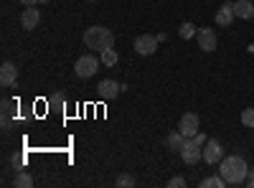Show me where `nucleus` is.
I'll return each instance as SVG.
<instances>
[{"instance_id":"f257e3e1","label":"nucleus","mask_w":254,"mask_h":188,"mask_svg":"<svg viewBox=\"0 0 254 188\" xmlns=\"http://www.w3.org/2000/svg\"><path fill=\"white\" fill-rule=\"evenodd\" d=\"M219 173L224 176L226 186H242V183H247L249 165H247V160L242 155H226L219 163Z\"/></svg>"},{"instance_id":"f03ea898","label":"nucleus","mask_w":254,"mask_h":188,"mask_svg":"<svg viewBox=\"0 0 254 188\" xmlns=\"http://www.w3.org/2000/svg\"><path fill=\"white\" fill-rule=\"evenodd\" d=\"M84 44L87 49H94V51H104V49H115V33L104 26H92L84 31Z\"/></svg>"},{"instance_id":"7ed1b4c3","label":"nucleus","mask_w":254,"mask_h":188,"mask_svg":"<svg viewBox=\"0 0 254 188\" xmlns=\"http://www.w3.org/2000/svg\"><path fill=\"white\" fill-rule=\"evenodd\" d=\"M99 66H102V59H97V56L87 54V56H79V59H76L74 71H76V76H79V79H92V76L99 71Z\"/></svg>"},{"instance_id":"20e7f679","label":"nucleus","mask_w":254,"mask_h":188,"mask_svg":"<svg viewBox=\"0 0 254 188\" xmlns=\"http://www.w3.org/2000/svg\"><path fill=\"white\" fill-rule=\"evenodd\" d=\"M181 160L186 163V165H193V163H198V158L203 155V145H198L193 137H186V142H183V148H181Z\"/></svg>"},{"instance_id":"39448f33","label":"nucleus","mask_w":254,"mask_h":188,"mask_svg":"<svg viewBox=\"0 0 254 188\" xmlns=\"http://www.w3.org/2000/svg\"><path fill=\"white\" fill-rule=\"evenodd\" d=\"M196 38H198V49L206 51V54L216 51V46H219V38H216V31L214 28H198Z\"/></svg>"},{"instance_id":"423d86ee","label":"nucleus","mask_w":254,"mask_h":188,"mask_svg":"<svg viewBox=\"0 0 254 188\" xmlns=\"http://www.w3.org/2000/svg\"><path fill=\"white\" fill-rule=\"evenodd\" d=\"M221 158H224L221 142H219V140H208V142L203 145V155H201V160L208 163V165H216V163H221Z\"/></svg>"},{"instance_id":"0eeeda50","label":"nucleus","mask_w":254,"mask_h":188,"mask_svg":"<svg viewBox=\"0 0 254 188\" xmlns=\"http://www.w3.org/2000/svg\"><path fill=\"white\" fill-rule=\"evenodd\" d=\"M198 127H201V120L196 112H186L181 117V125H178V130L186 135V137H196L198 135Z\"/></svg>"},{"instance_id":"6e6552de","label":"nucleus","mask_w":254,"mask_h":188,"mask_svg":"<svg viewBox=\"0 0 254 188\" xmlns=\"http://www.w3.org/2000/svg\"><path fill=\"white\" fill-rule=\"evenodd\" d=\"M158 44H160V41H158V36H137L135 38V51L140 54V56H153L155 51H158Z\"/></svg>"},{"instance_id":"1a4fd4ad","label":"nucleus","mask_w":254,"mask_h":188,"mask_svg":"<svg viewBox=\"0 0 254 188\" xmlns=\"http://www.w3.org/2000/svg\"><path fill=\"white\" fill-rule=\"evenodd\" d=\"M122 92V84H117V81H112V79H102L99 84H97V94L102 97V99H117V94Z\"/></svg>"},{"instance_id":"9d476101","label":"nucleus","mask_w":254,"mask_h":188,"mask_svg":"<svg viewBox=\"0 0 254 188\" xmlns=\"http://www.w3.org/2000/svg\"><path fill=\"white\" fill-rule=\"evenodd\" d=\"M38 23H41V13H38V8H36V5L26 8L23 15H20V26H23L26 31H33Z\"/></svg>"},{"instance_id":"9b49d317","label":"nucleus","mask_w":254,"mask_h":188,"mask_svg":"<svg viewBox=\"0 0 254 188\" xmlns=\"http://www.w3.org/2000/svg\"><path fill=\"white\" fill-rule=\"evenodd\" d=\"M15 79H18L15 64H10V61H3V66H0V84H3V87H13Z\"/></svg>"},{"instance_id":"f8f14e48","label":"nucleus","mask_w":254,"mask_h":188,"mask_svg":"<svg viewBox=\"0 0 254 188\" xmlns=\"http://www.w3.org/2000/svg\"><path fill=\"white\" fill-rule=\"evenodd\" d=\"M234 18H237V13H234V3H224V5L219 8V13H216V23L226 28V26L234 23Z\"/></svg>"},{"instance_id":"ddd939ff","label":"nucleus","mask_w":254,"mask_h":188,"mask_svg":"<svg viewBox=\"0 0 254 188\" xmlns=\"http://www.w3.org/2000/svg\"><path fill=\"white\" fill-rule=\"evenodd\" d=\"M234 13L242 20H252L254 18V3H252V0H237V3H234Z\"/></svg>"},{"instance_id":"4468645a","label":"nucleus","mask_w":254,"mask_h":188,"mask_svg":"<svg viewBox=\"0 0 254 188\" xmlns=\"http://www.w3.org/2000/svg\"><path fill=\"white\" fill-rule=\"evenodd\" d=\"M183 142H186V135L178 130V132H171L165 137V145H168V150H173V153H181V148H183Z\"/></svg>"},{"instance_id":"2eb2a0df","label":"nucleus","mask_w":254,"mask_h":188,"mask_svg":"<svg viewBox=\"0 0 254 188\" xmlns=\"http://www.w3.org/2000/svg\"><path fill=\"white\" fill-rule=\"evenodd\" d=\"M13 186H15V188H33V178H31V173H28V171H20V173H15Z\"/></svg>"},{"instance_id":"dca6fc26","label":"nucleus","mask_w":254,"mask_h":188,"mask_svg":"<svg viewBox=\"0 0 254 188\" xmlns=\"http://www.w3.org/2000/svg\"><path fill=\"white\" fill-rule=\"evenodd\" d=\"M99 59H102V66H115L117 59H120V54H117V49H104V51L99 54Z\"/></svg>"},{"instance_id":"f3484780","label":"nucleus","mask_w":254,"mask_h":188,"mask_svg":"<svg viewBox=\"0 0 254 188\" xmlns=\"http://www.w3.org/2000/svg\"><path fill=\"white\" fill-rule=\"evenodd\" d=\"M224 186H226V181H224L221 173L219 176H208V178L201 181V188H224Z\"/></svg>"},{"instance_id":"a211bd4d","label":"nucleus","mask_w":254,"mask_h":188,"mask_svg":"<svg viewBox=\"0 0 254 188\" xmlns=\"http://www.w3.org/2000/svg\"><path fill=\"white\" fill-rule=\"evenodd\" d=\"M115 186H117V188H135V186H137V181H135L130 173H120V176H117V181H115Z\"/></svg>"},{"instance_id":"6ab92c4d","label":"nucleus","mask_w":254,"mask_h":188,"mask_svg":"<svg viewBox=\"0 0 254 188\" xmlns=\"http://www.w3.org/2000/svg\"><path fill=\"white\" fill-rule=\"evenodd\" d=\"M196 33H198V28H196L193 23H183V26L178 28V36H181L183 41H188V38H193Z\"/></svg>"},{"instance_id":"aec40b11","label":"nucleus","mask_w":254,"mask_h":188,"mask_svg":"<svg viewBox=\"0 0 254 188\" xmlns=\"http://www.w3.org/2000/svg\"><path fill=\"white\" fill-rule=\"evenodd\" d=\"M242 125H244V127H252V130H254V107H247V110L242 112Z\"/></svg>"},{"instance_id":"412c9836","label":"nucleus","mask_w":254,"mask_h":188,"mask_svg":"<svg viewBox=\"0 0 254 188\" xmlns=\"http://www.w3.org/2000/svg\"><path fill=\"white\" fill-rule=\"evenodd\" d=\"M168 186H171V188H183V186H186V178H183V176H176V178L168 181Z\"/></svg>"},{"instance_id":"4be33fe9","label":"nucleus","mask_w":254,"mask_h":188,"mask_svg":"<svg viewBox=\"0 0 254 188\" xmlns=\"http://www.w3.org/2000/svg\"><path fill=\"white\" fill-rule=\"evenodd\" d=\"M193 140H196V142H198V145H206V142H208V137H206V135H203V132H198V135H196V137H193Z\"/></svg>"},{"instance_id":"5701e85b","label":"nucleus","mask_w":254,"mask_h":188,"mask_svg":"<svg viewBox=\"0 0 254 188\" xmlns=\"http://www.w3.org/2000/svg\"><path fill=\"white\" fill-rule=\"evenodd\" d=\"M247 186L254 188V168H249V176H247Z\"/></svg>"},{"instance_id":"b1692460","label":"nucleus","mask_w":254,"mask_h":188,"mask_svg":"<svg viewBox=\"0 0 254 188\" xmlns=\"http://www.w3.org/2000/svg\"><path fill=\"white\" fill-rule=\"evenodd\" d=\"M18 3H20V5H26V8H31V5L38 3V0H18Z\"/></svg>"},{"instance_id":"393cba45","label":"nucleus","mask_w":254,"mask_h":188,"mask_svg":"<svg viewBox=\"0 0 254 188\" xmlns=\"http://www.w3.org/2000/svg\"><path fill=\"white\" fill-rule=\"evenodd\" d=\"M89 3H97V0H89Z\"/></svg>"}]
</instances>
